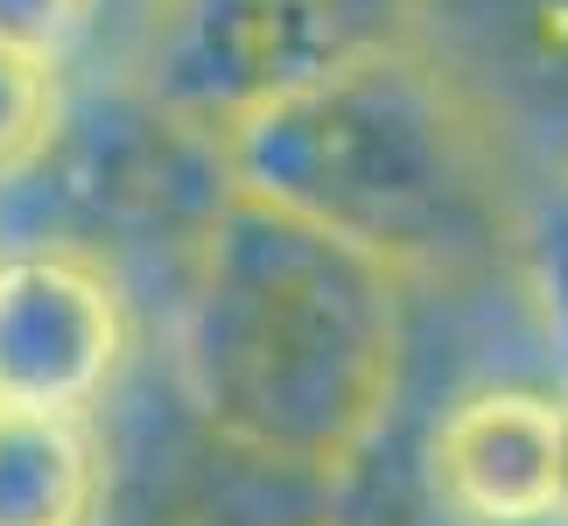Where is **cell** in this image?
Returning <instances> with one entry per match:
<instances>
[{
	"label": "cell",
	"instance_id": "cell-3",
	"mask_svg": "<svg viewBox=\"0 0 568 526\" xmlns=\"http://www.w3.org/2000/svg\"><path fill=\"white\" fill-rule=\"evenodd\" d=\"M225 196L232 175L211 127L169 113L113 63H71L42 148L0 175V246H78L126 289L134 267L176 281Z\"/></svg>",
	"mask_w": 568,
	"mask_h": 526
},
{
	"label": "cell",
	"instance_id": "cell-2",
	"mask_svg": "<svg viewBox=\"0 0 568 526\" xmlns=\"http://www.w3.org/2000/svg\"><path fill=\"white\" fill-rule=\"evenodd\" d=\"M232 190L393 274L470 281L519 260L540 175L422 42H386L217 127Z\"/></svg>",
	"mask_w": 568,
	"mask_h": 526
},
{
	"label": "cell",
	"instance_id": "cell-10",
	"mask_svg": "<svg viewBox=\"0 0 568 526\" xmlns=\"http://www.w3.org/2000/svg\"><path fill=\"white\" fill-rule=\"evenodd\" d=\"M105 0H0V50L42 63V71H71L99 50Z\"/></svg>",
	"mask_w": 568,
	"mask_h": 526
},
{
	"label": "cell",
	"instance_id": "cell-5",
	"mask_svg": "<svg viewBox=\"0 0 568 526\" xmlns=\"http://www.w3.org/2000/svg\"><path fill=\"white\" fill-rule=\"evenodd\" d=\"M99 428V519L92 526H316L337 519L344 485L274 464L211 422H196L169 365L141 358L92 414Z\"/></svg>",
	"mask_w": 568,
	"mask_h": 526
},
{
	"label": "cell",
	"instance_id": "cell-8",
	"mask_svg": "<svg viewBox=\"0 0 568 526\" xmlns=\"http://www.w3.org/2000/svg\"><path fill=\"white\" fill-rule=\"evenodd\" d=\"M428 498L464 526L561 519V393L477 386L428 422Z\"/></svg>",
	"mask_w": 568,
	"mask_h": 526
},
{
	"label": "cell",
	"instance_id": "cell-9",
	"mask_svg": "<svg viewBox=\"0 0 568 526\" xmlns=\"http://www.w3.org/2000/svg\"><path fill=\"white\" fill-rule=\"evenodd\" d=\"M99 428L78 414H0V526H92Z\"/></svg>",
	"mask_w": 568,
	"mask_h": 526
},
{
	"label": "cell",
	"instance_id": "cell-13",
	"mask_svg": "<svg viewBox=\"0 0 568 526\" xmlns=\"http://www.w3.org/2000/svg\"><path fill=\"white\" fill-rule=\"evenodd\" d=\"M561 526H568V393H561Z\"/></svg>",
	"mask_w": 568,
	"mask_h": 526
},
{
	"label": "cell",
	"instance_id": "cell-6",
	"mask_svg": "<svg viewBox=\"0 0 568 526\" xmlns=\"http://www.w3.org/2000/svg\"><path fill=\"white\" fill-rule=\"evenodd\" d=\"M134 289L78 246H0V414H78L134 365Z\"/></svg>",
	"mask_w": 568,
	"mask_h": 526
},
{
	"label": "cell",
	"instance_id": "cell-12",
	"mask_svg": "<svg viewBox=\"0 0 568 526\" xmlns=\"http://www.w3.org/2000/svg\"><path fill=\"white\" fill-rule=\"evenodd\" d=\"M141 8H148V0H105V29H99V50H92V57H113L120 36L141 21ZM92 57H84V63H92Z\"/></svg>",
	"mask_w": 568,
	"mask_h": 526
},
{
	"label": "cell",
	"instance_id": "cell-4",
	"mask_svg": "<svg viewBox=\"0 0 568 526\" xmlns=\"http://www.w3.org/2000/svg\"><path fill=\"white\" fill-rule=\"evenodd\" d=\"M386 42H414V0H148L113 63L196 127H232Z\"/></svg>",
	"mask_w": 568,
	"mask_h": 526
},
{
	"label": "cell",
	"instance_id": "cell-1",
	"mask_svg": "<svg viewBox=\"0 0 568 526\" xmlns=\"http://www.w3.org/2000/svg\"><path fill=\"white\" fill-rule=\"evenodd\" d=\"M414 281L232 190L169 281L162 365L196 422L352 485L407 380Z\"/></svg>",
	"mask_w": 568,
	"mask_h": 526
},
{
	"label": "cell",
	"instance_id": "cell-11",
	"mask_svg": "<svg viewBox=\"0 0 568 526\" xmlns=\"http://www.w3.org/2000/svg\"><path fill=\"white\" fill-rule=\"evenodd\" d=\"M57 84H63L57 71L0 50V175H14L42 148V134L57 120Z\"/></svg>",
	"mask_w": 568,
	"mask_h": 526
},
{
	"label": "cell",
	"instance_id": "cell-14",
	"mask_svg": "<svg viewBox=\"0 0 568 526\" xmlns=\"http://www.w3.org/2000/svg\"><path fill=\"white\" fill-rule=\"evenodd\" d=\"M316 526H352V519H316Z\"/></svg>",
	"mask_w": 568,
	"mask_h": 526
},
{
	"label": "cell",
	"instance_id": "cell-7",
	"mask_svg": "<svg viewBox=\"0 0 568 526\" xmlns=\"http://www.w3.org/2000/svg\"><path fill=\"white\" fill-rule=\"evenodd\" d=\"M414 42L534 175L568 169V0H414Z\"/></svg>",
	"mask_w": 568,
	"mask_h": 526
}]
</instances>
